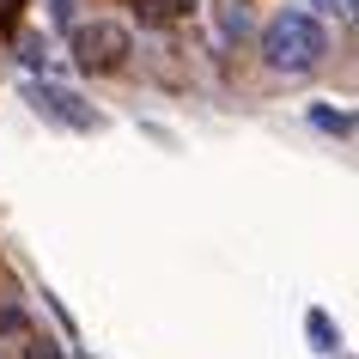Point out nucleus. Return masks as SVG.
I'll return each mask as SVG.
<instances>
[{"mask_svg":"<svg viewBox=\"0 0 359 359\" xmlns=\"http://www.w3.org/2000/svg\"><path fill=\"white\" fill-rule=\"evenodd\" d=\"M262 55L274 74H311L323 55H329V37H323V25L304 13V6H286V13H274L262 31Z\"/></svg>","mask_w":359,"mask_h":359,"instance_id":"nucleus-1","label":"nucleus"},{"mask_svg":"<svg viewBox=\"0 0 359 359\" xmlns=\"http://www.w3.org/2000/svg\"><path fill=\"white\" fill-rule=\"evenodd\" d=\"M311 335H317L323 353H335V335H329V317H323V311H311Z\"/></svg>","mask_w":359,"mask_h":359,"instance_id":"nucleus-6","label":"nucleus"},{"mask_svg":"<svg viewBox=\"0 0 359 359\" xmlns=\"http://www.w3.org/2000/svg\"><path fill=\"white\" fill-rule=\"evenodd\" d=\"M25 359H61V353L49 347V341H31V347H25Z\"/></svg>","mask_w":359,"mask_h":359,"instance_id":"nucleus-8","label":"nucleus"},{"mask_svg":"<svg viewBox=\"0 0 359 359\" xmlns=\"http://www.w3.org/2000/svg\"><path fill=\"white\" fill-rule=\"evenodd\" d=\"M183 6H195V0H140V19H152V25H165V19H177Z\"/></svg>","mask_w":359,"mask_h":359,"instance_id":"nucleus-4","label":"nucleus"},{"mask_svg":"<svg viewBox=\"0 0 359 359\" xmlns=\"http://www.w3.org/2000/svg\"><path fill=\"white\" fill-rule=\"evenodd\" d=\"M311 6H317V13H335V19H353V0H311ZM317 13H311V19H317Z\"/></svg>","mask_w":359,"mask_h":359,"instance_id":"nucleus-7","label":"nucleus"},{"mask_svg":"<svg viewBox=\"0 0 359 359\" xmlns=\"http://www.w3.org/2000/svg\"><path fill=\"white\" fill-rule=\"evenodd\" d=\"M25 19V0H0V37H13Z\"/></svg>","mask_w":359,"mask_h":359,"instance_id":"nucleus-5","label":"nucleus"},{"mask_svg":"<svg viewBox=\"0 0 359 359\" xmlns=\"http://www.w3.org/2000/svg\"><path fill=\"white\" fill-rule=\"evenodd\" d=\"M128 49H134V37L122 31V25H110V19L74 31V61L86 67V74H116V67L128 61Z\"/></svg>","mask_w":359,"mask_h":359,"instance_id":"nucleus-3","label":"nucleus"},{"mask_svg":"<svg viewBox=\"0 0 359 359\" xmlns=\"http://www.w3.org/2000/svg\"><path fill=\"white\" fill-rule=\"evenodd\" d=\"M25 97H31V110H37V116H49V122H61V128H74V134L104 128V116H97L79 92L55 86V79H25Z\"/></svg>","mask_w":359,"mask_h":359,"instance_id":"nucleus-2","label":"nucleus"}]
</instances>
